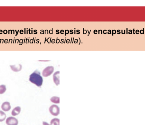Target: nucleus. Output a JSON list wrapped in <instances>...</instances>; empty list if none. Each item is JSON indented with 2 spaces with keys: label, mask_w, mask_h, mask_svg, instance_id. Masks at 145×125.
Returning <instances> with one entry per match:
<instances>
[{
  "label": "nucleus",
  "mask_w": 145,
  "mask_h": 125,
  "mask_svg": "<svg viewBox=\"0 0 145 125\" xmlns=\"http://www.w3.org/2000/svg\"><path fill=\"white\" fill-rule=\"evenodd\" d=\"M50 100L53 103H56V104L60 103V98L58 97H52V98H51L50 99Z\"/></svg>",
  "instance_id": "9b49d317"
},
{
  "label": "nucleus",
  "mask_w": 145,
  "mask_h": 125,
  "mask_svg": "<svg viewBox=\"0 0 145 125\" xmlns=\"http://www.w3.org/2000/svg\"><path fill=\"white\" fill-rule=\"evenodd\" d=\"M140 33H141V34H143V30H142V31L141 30V31H140Z\"/></svg>",
  "instance_id": "6ab92c4d"
},
{
  "label": "nucleus",
  "mask_w": 145,
  "mask_h": 125,
  "mask_svg": "<svg viewBox=\"0 0 145 125\" xmlns=\"http://www.w3.org/2000/svg\"><path fill=\"white\" fill-rule=\"evenodd\" d=\"M112 32H113V33L115 34L116 33V31H115V30H112Z\"/></svg>",
  "instance_id": "2eb2a0df"
},
{
  "label": "nucleus",
  "mask_w": 145,
  "mask_h": 125,
  "mask_svg": "<svg viewBox=\"0 0 145 125\" xmlns=\"http://www.w3.org/2000/svg\"><path fill=\"white\" fill-rule=\"evenodd\" d=\"M51 125H60V120L58 118H54L50 122Z\"/></svg>",
  "instance_id": "9d476101"
},
{
  "label": "nucleus",
  "mask_w": 145,
  "mask_h": 125,
  "mask_svg": "<svg viewBox=\"0 0 145 125\" xmlns=\"http://www.w3.org/2000/svg\"><path fill=\"white\" fill-rule=\"evenodd\" d=\"M59 74L60 71H56V72L54 73L53 76V81L56 85H59L60 84V80H59Z\"/></svg>",
  "instance_id": "0eeeda50"
},
{
  "label": "nucleus",
  "mask_w": 145,
  "mask_h": 125,
  "mask_svg": "<svg viewBox=\"0 0 145 125\" xmlns=\"http://www.w3.org/2000/svg\"><path fill=\"white\" fill-rule=\"evenodd\" d=\"M106 30H104V31H103V32H104V34H106Z\"/></svg>",
  "instance_id": "aec40b11"
},
{
  "label": "nucleus",
  "mask_w": 145,
  "mask_h": 125,
  "mask_svg": "<svg viewBox=\"0 0 145 125\" xmlns=\"http://www.w3.org/2000/svg\"><path fill=\"white\" fill-rule=\"evenodd\" d=\"M2 110L4 112H8L11 110V105L10 102L5 101L2 104L1 106Z\"/></svg>",
  "instance_id": "39448f33"
},
{
  "label": "nucleus",
  "mask_w": 145,
  "mask_h": 125,
  "mask_svg": "<svg viewBox=\"0 0 145 125\" xmlns=\"http://www.w3.org/2000/svg\"><path fill=\"white\" fill-rule=\"evenodd\" d=\"M7 91V87L5 85L2 84L0 85V95H3Z\"/></svg>",
  "instance_id": "f8f14e48"
},
{
  "label": "nucleus",
  "mask_w": 145,
  "mask_h": 125,
  "mask_svg": "<svg viewBox=\"0 0 145 125\" xmlns=\"http://www.w3.org/2000/svg\"><path fill=\"white\" fill-rule=\"evenodd\" d=\"M136 34H139V31L138 30H137L136 31Z\"/></svg>",
  "instance_id": "4468645a"
},
{
  "label": "nucleus",
  "mask_w": 145,
  "mask_h": 125,
  "mask_svg": "<svg viewBox=\"0 0 145 125\" xmlns=\"http://www.w3.org/2000/svg\"><path fill=\"white\" fill-rule=\"evenodd\" d=\"M30 82L35 85L38 87H41L43 83V78L41 75L40 72L35 70L31 74H30L29 78Z\"/></svg>",
  "instance_id": "f257e3e1"
},
{
  "label": "nucleus",
  "mask_w": 145,
  "mask_h": 125,
  "mask_svg": "<svg viewBox=\"0 0 145 125\" xmlns=\"http://www.w3.org/2000/svg\"><path fill=\"white\" fill-rule=\"evenodd\" d=\"M60 32H61V34H63V33H64V31H63V30H61L60 31Z\"/></svg>",
  "instance_id": "a211bd4d"
},
{
  "label": "nucleus",
  "mask_w": 145,
  "mask_h": 125,
  "mask_svg": "<svg viewBox=\"0 0 145 125\" xmlns=\"http://www.w3.org/2000/svg\"><path fill=\"white\" fill-rule=\"evenodd\" d=\"M7 118V115L2 110H0V122H2L5 120Z\"/></svg>",
  "instance_id": "1a4fd4ad"
},
{
  "label": "nucleus",
  "mask_w": 145,
  "mask_h": 125,
  "mask_svg": "<svg viewBox=\"0 0 145 125\" xmlns=\"http://www.w3.org/2000/svg\"><path fill=\"white\" fill-rule=\"evenodd\" d=\"M49 111L52 115L55 116L58 115L60 114L59 107L56 105H52L49 107Z\"/></svg>",
  "instance_id": "f03ea898"
},
{
  "label": "nucleus",
  "mask_w": 145,
  "mask_h": 125,
  "mask_svg": "<svg viewBox=\"0 0 145 125\" xmlns=\"http://www.w3.org/2000/svg\"><path fill=\"white\" fill-rule=\"evenodd\" d=\"M54 68L52 66H47L43 71L42 75L44 77H47L51 75L53 72Z\"/></svg>",
  "instance_id": "20e7f679"
},
{
  "label": "nucleus",
  "mask_w": 145,
  "mask_h": 125,
  "mask_svg": "<svg viewBox=\"0 0 145 125\" xmlns=\"http://www.w3.org/2000/svg\"><path fill=\"white\" fill-rule=\"evenodd\" d=\"M97 30H95L94 31V34H97Z\"/></svg>",
  "instance_id": "dca6fc26"
},
{
  "label": "nucleus",
  "mask_w": 145,
  "mask_h": 125,
  "mask_svg": "<svg viewBox=\"0 0 145 125\" xmlns=\"http://www.w3.org/2000/svg\"><path fill=\"white\" fill-rule=\"evenodd\" d=\"M11 69L15 72H18L22 69V66L21 65L19 64L15 65H10V66Z\"/></svg>",
  "instance_id": "6e6552de"
},
{
  "label": "nucleus",
  "mask_w": 145,
  "mask_h": 125,
  "mask_svg": "<svg viewBox=\"0 0 145 125\" xmlns=\"http://www.w3.org/2000/svg\"><path fill=\"white\" fill-rule=\"evenodd\" d=\"M111 32V31H110V30H108V34H111V32Z\"/></svg>",
  "instance_id": "412c9836"
},
{
  "label": "nucleus",
  "mask_w": 145,
  "mask_h": 125,
  "mask_svg": "<svg viewBox=\"0 0 145 125\" xmlns=\"http://www.w3.org/2000/svg\"><path fill=\"white\" fill-rule=\"evenodd\" d=\"M5 120L7 125H18L19 123L18 120L13 116L7 117Z\"/></svg>",
  "instance_id": "7ed1b4c3"
},
{
  "label": "nucleus",
  "mask_w": 145,
  "mask_h": 125,
  "mask_svg": "<svg viewBox=\"0 0 145 125\" xmlns=\"http://www.w3.org/2000/svg\"><path fill=\"white\" fill-rule=\"evenodd\" d=\"M66 34H68V30H67L66 31Z\"/></svg>",
  "instance_id": "f3484780"
},
{
  "label": "nucleus",
  "mask_w": 145,
  "mask_h": 125,
  "mask_svg": "<svg viewBox=\"0 0 145 125\" xmlns=\"http://www.w3.org/2000/svg\"><path fill=\"white\" fill-rule=\"evenodd\" d=\"M43 125H51L49 124L48 122H46L45 121H43L42 122Z\"/></svg>",
  "instance_id": "ddd939ff"
},
{
  "label": "nucleus",
  "mask_w": 145,
  "mask_h": 125,
  "mask_svg": "<svg viewBox=\"0 0 145 125\" xmlns=\"http://www.w3.org/2000/svg\"><path fill=\"white\" fill-rule=\"evenodd\" d=\"M21 107L19 106H17L12 109L11 112V114L13 117H16L21 113Z\"/></svg>",
  "instance_id": "423d86ee"
}]
</instances>
